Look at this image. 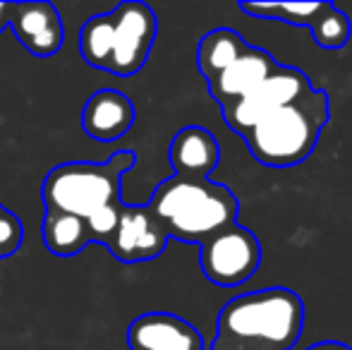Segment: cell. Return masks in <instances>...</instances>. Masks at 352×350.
Wrapping results in <instances>:
<instances>
[{"label": "cell", "mask_w": 352, "mask_h": 350, "mask_svg": "<svg viewBox=\"0 0 352 350\" xmlns=\"http://www.w3.org/2000/svg\"><path fill=\"white\" fill-rule=\"evenodd\" d=\"M305 327V303L290 288H264L226 303L211 350H292Z\"/></svg>", "instance_id": "1"}, {"label": "cell", "mask_w": 352, "mask_h": 350, "mask_svg": "<svg viewBox=\"0 0 352 350\" xmlns=\"http://www.w3.org/2000/svg\"><path fill=\"white\" fill-rule=\"evenodd\" d=\"M158 34L153 10L140 0H125L106 14H94L79 32L84 63L118 77H132L146 65Z\"/></svg>", "instance_id": "2"}, {"label": "cell", "mask_w": 352, "mask_h": 350, "mask_svg": "<svg viewBox=\"0 0 352 350\" xmlns=\"http://www.w3.org/2000/svg\"><path fill=\"white\" fill-rule=\"evenodd\" d=\"M146 206L168 238L197 245L237 219V199L226 185L177 175L163 180Z\"/></svg>", "instance_id": "3"}, {"label": "cell", "mask_w": 352, "mask_h": 350, "mask_svg": "<svg viewBox=\"0 0 352 350\" xmlns=\"http://www.w3.org/2000/svg\"><path fill=\"white\" fill-rule=\"evenodd\" d=\"M329 94L324 89H311L307 96L256 122L242 140L259 164L290 168L309 159L329 122Z\"/></svg>", "instance_id": "4"}, {"label": "cell", "mask_w": 352, "mask_h": 350, "mask_svg": "<svg viewBox=\"0 0 352 350\" xmlns=\"http://www.w3.org/2000/svg\"><path fill=\"white\" fill-rule=\"evenodd\" d=\"M135 166L132 151H118L106 164L70 161L46 175L41 187L43 206L56 214H70L87 221L91 214L120 201L122 175Z\"/></svg>", "instance_id": "5"}, {"label": "cell", "mask_w": 352, "mask_h": 350, "mask_svg": "<svg viewBox=\"0 0 352 350\" xmlns=\"http://www.w3.org/2000/svg\"><path fill=\"white\" fill-rule=\"evenodd\" d=\"M261 264V245L245 226H228L199 245L201 274L213 285H240L254 276Z\"/></svg>", "instance_id": "6"}, {"label": "cell", "mask_w": 352, "mask_h": 350, "mask_svg": "<svg viewBox=\"0 0 352 350\" xmlns=\"http://www.w3.org/2000/svg\"><path fill=\"white\" fill-rule=\"evenodd\" d=\"M309 77L297 67L278 65L274 75H269L256 89H252L245 98L235 101L232 106L223 108V120L235 135L245 137L256 122L269 118L271 113L295 103L297 98L311 91Z\"/></svg>", "instance_id": "7"}, {"label": "cell", "mask_w": 352, "mask_h": 350, "mask_svg": "<svg viewBox=\"0 0 352 350\" xmlns=\"http://www.w3.org/2000/svg\"><path fill=\"white\" fill-rule=\"evenodd\" d=\"M168 235L156 216L148 211V206H127L122 204L120 219L108 238L106 248L116 259L125 264L151 262L161 257L168 245Z\"/></svg>", "instance_id": "8"}, {"label": "cell", "mask_w": 352, "mask_h": 350, "mask_svg": "<svg viewBox=\"0 0 352 350\" xmlns=\"http://www.w3.org/2000/svg\"><path fill=\"white\" fill-rule=\"evenodd\" d=\"M10 29L32 56L48 58L65 43L60 12L51 3H10Z\"/></svg>", "instance_id": "9"}, {"label": "cell", "mask_w": 352, "mask_h": 350, "mask_svg": "<svg viewBox=\"0 0 352 350\" xmlns=\"http://www.w3.org/2000/svg\"><path fill=\"white\" fill-rule=\"evenodd\" d=\"M127 346L130 350H204V338L182 317L146 312L130 324Z\"/></svg>", "instance_id": "10"}, {"label": "cell", "mask_w": 352, "mask_h": 350, "mask_svg": "<svg viewBox=\"0 0 352 350\" xmlns=\"http://www.w3.org/2000/svg\"><path fill=\"white\" fill-rule=\"evenodd\" d=\"M276 67H278V63L274 61V56L269 51L250 46L245 56H240L221 75H216L213 80L206 82L209 85V94L223 111V108L245 98L252 89L259 87L269 75H274Z\"/></svg>", "instance_id": "11"}, {"label": "cell", "mask_w": 352, "mask_h": 350, "mask_svg": "<svg viewBox=\"0 0 352 350\" xmlns=\"http://www.w3.org/2000/svg\"><path fill=\"white\" fill-rule=\"evenodd\" d=\"M135 125V103L118 89L91 94L82 111V127L96 142H116Z\"/></svg>", "instance_id": "12"}, {"label": "cell", "mask_w": 352, "mask_h": 350, "mask_svg": "<svg viewBox=\"0 0 352 350\" xmlns=\"http://www.w3.org/2000/svg\"><path fill=\"white\" fill-rule=\"evenodd\" d=\"M168 159L177 177L187 180H209L221 161V146L209 130L199 125L182 127L170 142Z\"/></svg>", "instance_id": "13"}, {"label": "cell", "mask_w": 352, "mask_h": 350, "mask_svg": "<svg viewBox=\"0 0 352 350\" xmlns=\"http://www.w3.org/2000/svg\"><path fill=\"white\" fill-rule=\"evenodd\" d=\"M250 43L232 29H213V32L204 34L197 46V67H199L201 77L206 82L213 80L216 75H221L228 65L237 61L240 56H245Z\"/></svg>", "instance_id": "14"}, {"label": "cell", "mask_w": 352, "mask_h": 350, "mask_svg": "<svg viewBox=\"0 0 352 350\" xmlns=\"http://www.w3.org/2000/svg\"><path fill=\"white\" fill-rule=\"evenodd\" d=\"M43 243L56 257H74L91 243V238H89L87 223L82 219L46 211V216H43Z\"/></svg>", "instance_id": "15"}, {"label": "cell", "mask_w": 352, "mask_h": 350, "mask_svg": "<svg viewBox=\"0 0 352 350\" xmlns=\"http://www.w3.org/2000/svg\"><path fill=\"white\" fill-rule=\"evenodd\" d=\"M309 32L314 36V43L326 51H338L348 43L352 27L345 12H340L333 3H321V10L316 12V17L311 19Z\"/></svg>", "instance_id": "16"}, {"label": "cell", "mask_w": 352, "mask_h": 350, "mask_svg": "<svg viewBox=\"0 0 352 350\" xmlns=\"http://www.w3.org/2000/svg\"><path fill=\"white\" fill-rule=\"evenodd\" d=\"M24 226L22 221L10 211L8 206L0 204V259H8L22 248Z\"/></svg>", "instance_id": "17"}, {"label": "cell", "mask_w": 352, "mask_h": 350, "mask_svg": "<svg viewBox=\"0 0 352 350\" xmlns=\"http://www.w3.org/2000/svg\"><path fill=\"white\" fill-rule=\"evenodd\" d=\"M120 209H122V201H118V204L103 206L101 211H96V214H91L84 221L91 243H101V245L108 243V238H111L118 226V219H120Z\"/></svg>", "instance_id": "18"}, {"label": "cell", "mask_w": 352, "mask_h": 350, "mask_svg": "<svg viewBox=\"0 0 352 350\" xmlns=\"http://www.w3.org/2000/svg\"><path fill=\"white\" fill-rule=\"evenodd\" d=\"M321 3H276V22L295 24V27H307L309 29L311 19L316 17V12L321 10Z\"/></svg>", "instance_id": "19"}, {"label": "cell", "mask_w": 352, "mask_h": 350, "mask_svg": "<svg viewBox=\"0 0 352 350\" xmlns=\"http://www.w3.org/2000/svg\"><path fill=\"white\" fill-rule=\"evenodd\" d=\"M237 8L256 19H274L276 22V3H240Z\"/></svg>", "instance_id": "20"}, {"label": "cell", "mask_w": 352, "mask_h": 350, "mask_svg": "<svg viewBox=\"0 0 352 350\" xmlns=\"http://www.w3.org/2000/svg\"><path fill=\"white\" fill-rule=\"evenodd\" d=\"M307 350H352V348L345 346V343H340V341H321V343L309 346Z\"/></svg>", "instance_id": "21"}, {"label": "cell", "mask_w": 352, "mask_h": 350, "mask_svg": "<svg viewBox=\"0 0 352 350\" xmlns=\"http://www.w3.org/2000/svg\"><path fill=\"white\" fill-rule=\"evenodd\" d=\"M10 24V3H0V32Z\"/></svg>", "instance_id": "22"}]
</instances>
